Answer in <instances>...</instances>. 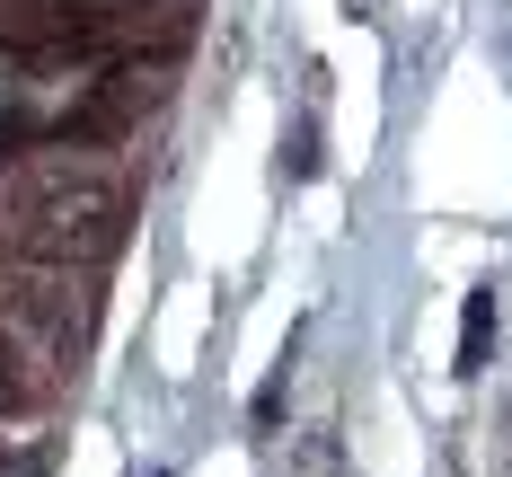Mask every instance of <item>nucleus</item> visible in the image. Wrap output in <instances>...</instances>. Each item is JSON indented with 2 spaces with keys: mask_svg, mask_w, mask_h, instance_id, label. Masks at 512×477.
I'll list each match as a JSON object with an SVG mask.
<instances>
[{
  "mask_svg": "<svg viewBox=\"0 0 512 477\" xmlns=\"http://www.w3.org/2000/svg\"><path fill=\"white\" fill-rule=\"evenodd\" d=\"M124 221H133V195H124V177H106L98 159H27L18 177H9V212H0V230H9V248L27 265H62V274H89L124 248Z\"/></svg>",
  "mask_w": 512,
  "mask_h": 477,
  "instance_id": "f257e3e1",
  "label": "nucleus"
},
{
  "mask_svg": "<svg viewBox=\"0 0 512 477\" xmlns=\"http://www.w3.org/2000/svg\"><path fill=\"white\" fill-rule=\"evenodd\" d=\"M0 345H18L45 371L80 363V345H89L80 274H62V265H0Z\"/></svg>",
  "mask_w": 512,
  "mask_h": 477,
  "instance_id": "f03ea898",
  "label": "nucleus"
},
{
  "mask_svg": "<svg viewBox=\"0 0 512 477\" xmlns=\"http://www.w3.org/2000/svg\"><path fill=\"white\" fill-rule=\"evenodd\" d=\"M45 398V363H27L18 345H0V416H27Z\"/></svg>",
  "mask_w": 512,
  "mask_h": 477,
  "instance_id": "7ed1b4c3",
  "label": "nucleus"
},
{
  "mask_svg": "<svg viewBox=\"0 0 512 477\" xmlns=\"http://www.w3.org/2000/svg\"><path fill=\"white\" fill-rule=\"evenodd\" d=\"M486 336H495V292H468V318H460V371H486Z\"/></svg>",
  "mask_w": 512,
  "mask_h": 477,
  "instance_id": "20e7f679",
  "label": "nucleus"
},
{
  "mask_svg": "<svg viewBox=\"0 0 512 477\" xmlns=\"http://www.w3.org/2000/svg\"><path fill=\"white\" fill-rule=\"evenodd\" d=\"M71 9H80V36L98 45L106 27H115V9H168V0H71Z\"/></svg>",
  "mask_w": 512,
  "mask_h": 477,
  "instance_id": "39448f33",
  "label": "nucleus"
}]
</instances>
